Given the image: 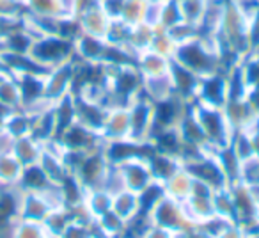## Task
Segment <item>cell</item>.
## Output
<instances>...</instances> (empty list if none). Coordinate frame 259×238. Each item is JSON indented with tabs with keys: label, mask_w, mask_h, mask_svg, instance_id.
Masks as SVG:
<instances>
[{
	"label": "cell",
	"mask_w": 259,
	"mask_h": 238,
	"mask_svg": "<svg viewBox=\"0 0 259 238\" xmlns=\"http://www.w3.org/2000/svg\"><path fill=\"white\" fill-rule=\"evenodd\" d=\"M15 15V0H0V18H11Z\"/></svg>",
	"instance_id": "obj_1"
}]
</instances>
